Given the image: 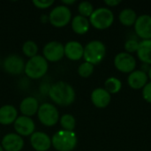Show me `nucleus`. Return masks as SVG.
I'll return each mask as SVG.
<instances>
[{
    "instance_id": "1",
    "label": "nucleus",
    "mask_w": 151,
    "mask_h": 151,
    "mask_svg": "<svg viewBox=\"0 0 151 151\" xmlns=\"http://www.w3.org/2000/svg\"><path fill=\"white\" fill-rule=\"evenodd\" d=\"M49 96L56 104L68 106L75 100V91L70 84L64 81H58L50 88Z\"/></svg>"
},
{
    "instance_id": "2",
    "label": "nucleus",
    "mask_w": 151,
    "mask_h": 151,
    "mask_svg": "<svg viewBox=\"0 0 151 151\" xmlns=\"http://www.w3.org/2000/svg\"><path fill=\"white\" fill-rule=\"evenodd\" d=\"M77 136L73 131L60 130L51 138V145L58 151H72L77 145Z\"/></svg>"
},
{
    "instance_id": "3",
    "label": "nucleus",
    "mask_w": 151,
    "mask_h": 151,
    "mask_svg": "<svg viewBox=\"0 0 151 151\" xmlns=\"http://www.w3.org/2000/svg\"><path fill=\"white\" fill-rule=\"evenodd\" d=\"M49 68L48 61L40 55H36L30 58L25 64L24 72L26 75L30 79H40L43 77Z\"/></svg>"
},
{
    "instance_id": "4",
    "label": "nucleus",
    "mask_w": 151,
    "mask_h": 151,
    "mask_svg": "<svg viewBox=\"0 0 151 151\" xmlns=\"http://www.w3.org/2000/svg\"><path fill=\"white\" fill-rule=\"evenodd\" d=\"M106 54L105 45L98 40H94L89 42L84 47L83 58L85 62L90 63L93 65L99 64Z\"/></svg>"
},
{
    "instance_id": "5",
    "label": "nucleus",
    "mask_w": 151,
    "mask_h": 151,
    "mask_svg": "<svg viewBox=\"0 0 151 151\" xmlns=\"http://www.w3.org/2000/svg\"><path fill=\"white\" fill-rule=\"evenodd\" d=\"M114 21L113 12L106 7H100L94 10L89 17V23L96 29H106L111 26Z\"/></svg>"
},
{
    "instance_id": "6",
    "label": "nucleus",
    "mask_w": 151,
    "mask_h": 151,
    "mask_svg": "<svg viewBox=\"0 0 151 151\" xmlns=\"http://www.w3.org/2000/svg\"><path fill=\"white\" fill-rule=\"evenodd\" d=\"M37 115L40 122L46 127H53L59 120L58 109L56 106L49 103H44L39 106Z\"/></svg>"
},
{
    "instance_id": "7",
    "label": "nucleus",
    "mask_w": 151,
    "mask_h": 151,
    "mask_svg": "<svg viewBox=\"0 0 151 151\" xmlns=\"http://www.w3.org/2000/svg\"><path fill=\"white\" fill-rule=\"evenodd\" d=\"M72 18V12L66 5H58L51 10L49 15L50 24L56 27H63L66 26Z\"/></svg>"
},
{
    "instance_id": "8",
    "label": "nucleus",
    "mask_w": 151,
    "mask_h": 151,
    "mask_svg": "<svg viewBox=\"0 0 151 151\" xmlns=\"http://www.w3.org/2000/svg\"><path fill=\"white\" fill-rule=\"evenodd\" d=\"M114 65L121 73H131L136 67V59L127 52H120L114 58Z\"/></svg>"
},
{
    "instance_id": "9",
    "label": "nucleus",
    "mask_w": 151,
    "mask_h": 151,
    "mask_svg": "<svg viewBox=\"0 0 151 151\" xmlns=\"http://www.w3.org/2000/svg\"><path fill=\"white\" fill-rule=\"evenodd\" d=\"M65 55L64 45L57 41L48 42L43 48V58L50 62H57Z\"/></svg>"
},
{
    "instance_id": "10",
    "label": "nucleus",
    "mask_w": 151,
    "mask_h": 151,
    "mask_svg": "<svg viewBox=\"0 0 151 151\" xmlns=\"http://www.w3.org/2000/svg\"><path fill=\"white\" fill-rule=\"evenodd\" d=\"M134 30L136 35L142 40L151 39V15L142 14L137 17Z\"/></svg>"
},
{
    "instance_id": "11",
    "label": "nucleus",
    "mask_w": 151,
    "mask_h": 151,
    "mask_svg": "<svg viewBox=\"0 0 151 151\" xmlns=\"http://www.w3.org/2000/svg\"><path fill=\"white\" fill-rule=\"evenodd\" d=\"M14 129L17 134L20 136H31L35 133V125L31 118L22 115L18 117L14 121Z\"/></svg>"
},
{
    "instance_id": "12",
    "label": "nucleus",
    "mask_w": 151,
    "mask_h": 151,
    "mask_svg": "<svg viewBox=\"0 0 151 151\" xmlns=\"http://www.w3.org/2000/svg\"><path fill=\"white\" fill-rule=\"evenodd\" d=\"M3 66L5 72L11 74L18 75L24 72L25 69V63L24 60L18 55H10L8 56L4 63Z\"/></svg>"
},
{
    "instance_id": "13",
    "label": "nucleus",
    "mask_w": 151,
    "mask_h": 151,
    "mask_svg": "<svg viewBox=\"0 0 151 151\" xmlns=\"http://www.w3.org/2000/svg\"><path fill=\"white\" fill-rule=\"evenodd\" d=\"M1 146L4 151H20L24 147V141L20 135L11 133L3 137Z\"/></svg>"
},
{
    "instance_id": "14",
    "label": "nucleus",
    "mask_w": 151,
    "mask_h": 151,
    "mask_svg": "<svg viewBox=\"0 0 151 151\" xmlns=\"http://www.w3.org/2000/svg\"><path fill=\"white\" fill-rule=\"evenodd\" d=\"M30 143L36 151H47L51 146V138L43 132H35L30 136Z\"/></svg>"
},
{
    "instance_id": "15",
    "label": "nucleus",
    "mask_w": 151,
    "mask_h": 151,
    "mask_svg": "<svg viewBox=\"0 0 151 151\" xmlns=\"http://www.w3.org/2000/svg\"><path fill=\"white\" fill-rule=\"evenodd\" d=\"M111 94L103 88H97L91 93V101L97 108H105L111 103Z\"/></svg>"
},
{
    "instance_id": "16",
    "label": "nucleus",
    "mask_w": 151,
    "mask_h": 151,
    "mask_svg": "<svg viewBox=\"0 0 151 151\" xmlns=\"http://www.w3.org/2000/svg\"><path fill=\"white\" fill-rule=\"evenodd\" d=\"M65 47V56L71 60H80L83 58L84 47L77 41H70L66 42Z\"/></svg>"
},
{
    "instance_id": "17",
    "label": "nucleus",
    "mask_w": 151,
    "mask_h": 151,
    "mask_svg": "<svg viewBox=\"0 0 151 151\" xmlns=\"http://www.w3.org/2000/svg\"><path fill=\"white\" fill-rule=\"evenodd\" d=\"M148 79L149 76L144 71L134 70L129 74L127 78V82L132 88L140 89L143 88L144 86L148 83Z\"/></svg>"
},
{
    "instance_id": "18",
    "label": "nucleus",
    "mask_w": 151,
    "mask_h": 151,
    "mask_svg": "<svg viewBox=\"0 0 151 151\" xmlns=\"http://www.w3.org/2000/svg\"><path fill=\"white\" fill-rule=\"evenodd\" d=\"M39 106L40 105L37 99L33 96H27L21 101L19 104V110L23 116L30 118L31 116L37 113Z\"/></svg>"
},
{
    "instance_id": "19",
    "label": "nucleus",
    "mask_w": 151,
    "mask_h": 151,
    "mask_svg": "<svg viewBox=\"0 0 151 151\" xmlns=\"http://www.w3.org/2000/svg\"><path fill=\"white\" fill-rule=\"evenodd\" d=\"M18 118V111L12 105L6 104L0 108V124L10 125Z\"/></svg>"
},
{
    "instance_id": "20",
    "label": "nucleus",
    "mask_w": 151,
    "mask_h": 151,
    "mask_svg": "<svg viewBox=\"0 0 151 151\" xmlns=\"http://www.w3.org/2000/svg\"><path fill=\"white\" fill-rule=\"evenodd\" d=\"M139 59L146 65H151V39L140 42L137 50Z\"/></svg>"
},
{
    "instance_id": "21",
    "label": "nucleus",
    "mask_w": 151,
    "mask_h": 151,
    "mask_svg": "<svg viewBox=\"0 0 151 151\" xmlns=\"http://www.w3.org/2000/svg\"><path fill=\"white\" fill-rule=\"evenodd\" d=\"M72 28L76 34L84 35L89 29V20L81 15H76L72 19Z\"/></svg>"
},
{
    "instance_id": "22",
    "label": "nucleus",
    "mask_w": 151,
    "mask_h": 151,
    "mask_svg": "<svg viewBox=\"0 0 151 151\" xmlns=\"http://www.w3.org/2000/svg\"><path fill=\"white\" fill-rule=\"evenodd\" d=\"M119 19L121 24H123L124 26L129 27V26L134 25L137 19V14L133 9L127 8L120 12L119 15Z\"/></svg>"
},
{
    "instance_id": "23",
    "label": "nucleus",
    "mask_w": 151,
    "mask_h": 151,
    "mask_svg": "<svg viewBox=\"0 0 151 151\" xmlns=\"http://www.w3.org/2000/svg\"><path fill=\"white\" fill-rule=\"evenodd\" d=\"M121 87H122L121 81L116 77H110L104 82V89L111 95L119 92Z\"/></svg>"
},
{
    "instance_id": "24",
    "label": "nucleus",
    "mask_w": 151,
    "mask_h": 151,
    "mask_svg": "<svg viewBox=\"0 0 151 151\" xmlns=\"http://www.w3.org/2000/svg\"><path fill=\"white\" fill-rule=\"evenodd\" d=\"M60 125L66 131H73L76 126V120L71 114H65L60 118Z\"/></svg>"
},
{
    "instance_id": "25",
    "label": "nucleus",
    "mask_w": 151,
    "mask_h": 151,
    "mask_svg": "<svg viewBox=\"0 0 151 151\" xmlns=\"http://www.w3.org/2000/svg\"><path fill=\"white\" fill-rule=\"evenodd\" d=\"M22 51L29 58H33V57L36 56V54H37V51H38L37 44L34 41L28 40V41H27V42H25L23 43V45H22Z\"/></svg>"
},
{
    "instance_id": "26",
    "label": "nucleus",
    "mask_w": 151,
    "mask_h": 151,
    "mask_svg": "<svg viewBox=\"0 0 151 151\" xmlns=\"http://www.w3.org/2000/svg\"><path fill=\"white\" fill-rule=\"evenodd\" d=\"M78 11L80 12V15H81L85 18L90 17L94 12V6L88 1H82L79 4Z\"/></svg>"
},
{
    "instance_id": "27",
    "label": "nucleus",
    "mask_w": 151,
    "mask_h": 151,
    "mask_svg": "<svg viewBox=\"0 0 151 151\" xmlns=\"http://www.w3.org/2000/svg\"><path fill=\"white\" fill-rule=\"evenodd\" d=\"M93 72H94V65L88 62H84L81 64L78 67V73L83 78L89 77L93 73Z\"/></svg>"
},
{
    "instance_id": "28",
    "label": "nucleus",
    "mask_w": 151,
    "mask_h": 151,
    "mask_svg": "<svg viewBox=\"0 0 151 151\" xmlns=\"http://www.w3.org/2000/svg\"><path fill=\"white\" fill-rule=\"evenodd\" d=\"M139 44H140L139 41H137L136 39H134V38H130L125 42V50L129 54L137 52V50L139 49Z\"/></svg>"
},
{
    "instance_id": "29",
    "label": "nucleus",
    "mask_w": 151,
    "mask_h": 151,
    "mask_svg": "<svg viewBox=\"0 0 151 151\" xmlns=\"http://www.w3.org/2000/svg\"><path fill=\"white\" fill-rule=\"evenodd\" d=\"M33 4L35 7H37L39 9H47L54 4V1L53 0H42H42H33Z\"/></svg>"
},
{
    "instance_id": "30",
    "label": "nucleus",
    "mask_w": 151,
    "mask_h": 151,
    "mask_svg": "<svg viewBox=\"0 0 151 151\" xmlns=\"http://www.w3.org/2000/svg\"><path fill=\"white\" fill-rule=\"evenodd\" d=\"M142 96L145 101L151 104V82L147 83L142 89Z\"/></svg>"
},
{
    "instance_id": "31",
    "label": "nucleus",
    "mask_w": 151,
    "mask_h": 151,
    "mask_svg": "<svg viewBox=\"0 0 151 151\" xmlns=\"http://www.w3.org/2000/svg\"><path fill=\"white\" fill-rule=\"evenodd\" d=\"M120 3H121V0H105L104 1V4H106L108 6H111V7H114L119 4Z\"/></svg>"
},
{
    "instance_id": "32",
    "label": "nucleus",
    "mask_w": 151,
    "mask_h": 151,
    "mask_svg": "<svg viewBox=\"0 0 151 151\" xmlns=\"http://www.w3.org/2000/svg\"><path fill=\"white\" fill-rule=\"evenodd\" d=\"M62 3L64 4H73L75 3V0H62Z\"/></svg>"
},
{
    "instance_id": "33",
    "label": "nucleus",
    "mask_w": 151,
    "mask_h": 151,
    "mask_svg": "<svg viewBox=\"0 0 151 151\" xmlns=\"http://www.w3.org/2000/svg\"><path fill=\"white\" fill-rule=\"evenodd\" d=\"M148 72H149V73H148V76H149V78H150V79L151 80V66L150 67V69H149V71H148Z\"/></svg>"
},
{
    "instance_id": "34",
    "label": "nucleus",
    "mask_w": 151,
    "mask_h": 151,
    "mask_svg": "<svg viewBox=\"0 0 151 151\" xmlns=\"http://www.w3.org/2000/svg\"><path fill=\"white\" fill-rule=\"evenodd\" d=\"M0 151H4V149L2 148V146H0Z\"/></svg>"
},
{
    "instance_id": "35",
    "label": "nucleus",
    "mask_w": 151,
    "mask_h": 151,
    "mask_svg": "<svg viewBox=\"0 0 151 151\" xmlns=\"http://www.w3.org/2000/svg\"><path fill=\"white\" fill-rule=\"evenodd\" d=\"M47 151H50V150H47Z\"/></svg>"
}]
</instances>
